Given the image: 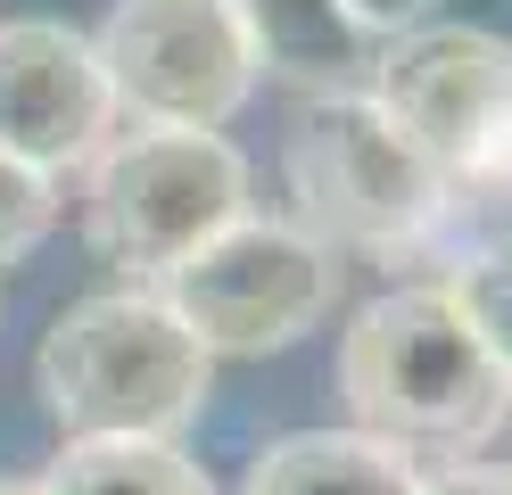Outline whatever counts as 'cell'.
Masks as SVG:
<instances>
[{"instance_id": "3", "label": "cell", "mask_w": 512, "mask_h": 495, "mask_svg": "<svg viewBox=\"0 0 512 495\" xmlns=\"http://www.w3.org/2000/svg\"><path fill=\"white\" fill-rule=\"evenodd\" d=\"M290 198H298V231L323 240L331 256L397 264L463 231L455 198L438 190V174L413 157L405 132L372 108V91L306 108V124L290 132Z\"/></svg>"}, {"instance_id": "1", "label": "cell", "mask_w": 512, "mask_h": 495, "mask_svg": "<svg viewBox=\"0 0 512 495\" xmlns=\"http://www.w3.org/2000/svg\"><path fill=\"white\" fill-rule=\"evenodd\" d=\"M339 396L356 438L405 462H471L512 413V380L446 281H405L347 322L339 339Z\"/></svg>"}, {"instance_id": "5", "label": "cell", "mask_w": 512, "mask_h": 495, "mask_svg": "<svg viewBox=\"0 0 512 495\" xmlns=\"http://www.w3.org/2000/svg\"><path fill=\"white\" fill-rule=\"evenodd\" d=\"M83 174V231L100 264H116L133 289L174 273L190 248H207L223 223L248 215V165L223 132L124 124Z\"/></svg>"}, {"instance_id": "6", "label": "cell", "mask_w": 512, "mask_h": 495, "mask_svg": "<svg viewBox=\"0 0 512 495\" xmlns=\"http://www.w3.org/2000/svg\"><path fill=\"white\" fill-rule=\"evenodd\" d=\"M149 297L207 355H281L331 314L339 256L281 215H240L207 248H190L174 273H157Z\"/></svg>"}, {"instance_id": "2", "label": "cell", "mask_w": 512, "mask_h": 495, "mask_svg": "<svg viewBox=\"0 0 512 495\" xmlns=\"http://www.w3.org/2000/svg\"><path fill=\"white\" fill-rule=\"evenodd\" d=\"M207 388H215V355L149 289L75 297L42 330V355H34V396L58 421V446H83V438L182 446V429L207 413Z\"/></svg>"}, {"instance_id": "8", "label": "cell", "mask_w": 512, "mask_h": 495, "mask_svg": "<svg viewBox=\"0 0 512 495\" xmlns=\"http://www.w3.org/2000/svg\"><path fill=\"white\" fill-rule=\"evenodd\" d=\"M116 141V99L100 83V58L58 17L0 25V157L34 174H75Z\"/></svg>"}, {"instance_id": "4", "label": "cell", "mask_w": 512, "mask_h": 495, "mask_svg": "<svg viewBox=\"0 0 512 495\" xmlns=\"http://www.w3.org/2000/svg\"><path fill=\"white\" fill-rule=\"evenodd\" d=\"M372 108L438 174L455 215H512V42L479 25H422L380 50Z\"/></svg>"}, {"instance_id": "7", "label": "cell", "mask_w": 512, "mask_h": 495, "mask_svg": "<svg viewBox=\"0 0 512 495\" xmlns=\"http://www.w3.org/2000/svg\"><path fill=\"white\" fill-rule=\"evenodd\" d=\"M91 58L116 99V124L215 132L256 91V50L232 0H116L91 33Z\"/></svg>"}, {"instance_id": "11", "label": "cell", "mask_w": 512, "mask_h": 495, "mask_svg": "<svg viewBox=\"0 0 512 495\" xmlns=\"http://www.w3.org/2000/svg\"><path fill=\"white\" fill-rule=\"evenodd\" d=\"M42 495H215V487L182 446L83 438V446H58V462L42 471Z\"/></svg>"}, {"instance_id": "10", "label": "cell", "mask_w": 512, "mask_h": 495, "mask_svg": "<svg viewBox=\"0 0 512 495\" xmlns=\"http://www.w3.org/2000/svg\"><path fill=\"white\" fill-rule=\"evenodd\" d=\"M413 487H422V462L372 446L356 429H298V438H273L240 479V495H413Z\"/></svg>"}, {"instance_id": "9", "label": "cell", "mask_w": 512, "mask_h": 495, "mask_svg": "<svg viewBox=\"0 0 512 495\" xmlns=\"http://www.w3.org/2000/svg\"><path fill=\"white\" fill-rule=\"evenodd\" d=\"M232 9H240V25H248L256 75L306 83V91H323V99L372 91L380 50L356 33V17H347L339 0H232Z\"/></svg>"}, {"instance_id": "12", "label": "cell", "mask_w": 512, "mask_h": 495, "mask_svg": "<svg viewBox=\"0 0 512 495\" xmlns=\"http://www.w3.org/2000/svg\"><path fill=\"white\" fill-rule=\"evenodd\" d=\"M446 297L471 314V330L496 347L504 380H512V240L463 248V256H455V273H446Z\"/></svg>"}, {"instance_id": "16", "label": "cell", "mask_w": 512, "mask_h": 495, "mask_svg": "<svg viewBox=\"0 0 512 495\" xmlns=\"http://www.w3.org/2000/svg\"><path fill=\"white\" fill-rule=\"evenodd\" d=\"M0 495H42V487H25V479H0Z\"/></svg>"}, {"instance_id": "14", "label": "cell", "mask_w": 512, "mask_h": 495, "mask_svg": "<svg viewBox=\"0 0 512 495\" xmlns=\"http://www.w3.org/2000/svg\"><path fill=\"white\" fill-rule=\"evenodd\" d=\"M339 9L356 17V33L372 50H389V42H405V33L438 25V0H339Z\"/></svg>"}, {"instance_id": "13", "label": "cell", "mask_w": 512, "mask_h": 495, "mask_svg": "<svg viewBox=\"0 0 512 495\" xmlns=\"http://www.w3.org/2000/svg\"><path fill=\"white\" fill-rule=\"evenodd\" d=\"M50 223H58V182L17 165V157H0V273L34 256L50 240Z\"/></svg>"}, {"instance_id": "15", "label": "cell", "mask_w": 512, "mask_h": 495, "mask_svg": "<svg viewBox=\"0 0 512 495\" xmlns=\"http://www.w3.org/2000/svg\"><path fill=\"white\" fill-rule=\"evenodd\" d=\"M413 495H512V471H496V462H438V471H422Z\"/></svg>"}]
</instances>
